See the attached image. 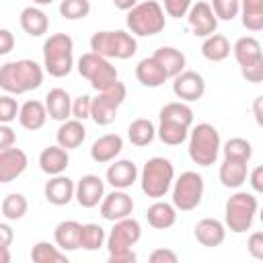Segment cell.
<instances>
[{
    "label": "cell",
    "mask_w": 263,
    "mask_h": 263,
    "mask_svg": "<svg viewBox=\"0 0 263 263\" xmlns=\"http://www.w3.org/2000/svg\"><path fill=\"white\" fill-rule=\"evenodd\" d=\"M113 4H115V8H119V10H129V8H134L136 4H138V0H113Z\"/></svg>",
    "instance_id": "obj_55"
},
{
    "label": "cell",
    "mask_w": 263,
    "mask_h": 263,
    "mask_svg": "<svg viewBox=\"0 0 263 263\" xmlns=\"http://www.w3.org/2000/svg\"><path fill=\"white\" fill-rule=\"evenodd\" d=\"M138 259L136 251L129 249V251H121V253H111L109 255V263H134Z\"/></svg>",
    "instance_id": "obj_52"
},
{
    "label": "cell",
    "mask_w": 263,
    "mask_h": 263,
    "mask_svg": "<svg viewBox=\"0 0 263 263\" xmlns=\"http://www.w3.org/2000/svg\"><path fill=\"white\" fill-rule=\"evenodd\" d=\"M187 134H189V127L183 125V123H177V121H171V119H160L158 127H156V136L162 144L166 146H179L187 140Z\"/></svg>",
    "instance_id": "obj_35"
},
{
    "label": "cell",
    "mask_w": 263,
    "mask_h": 263,
    "mask_svg": "<svg viewBox=\"0 0 263 263\" xmlns=\"http://www.w3.org/2000/svg\"><path fill=\"white\" fill-rule=\"evenodd\" d=\"M253 113H255V121L261 125L263 123V97H257L253 101Z\"/></svg>",
    "instance_id": "obj_54"
},
{
    "label": "cell",
    "mask_w": 263,
    "mask_h": 263,
    "mask_svg": "<svg viewBox=\"0 0 263 263\" xmlns=\"http://www.w3.org/2000/svg\"><path fill=\"white\" fill-rule=\"evenodd\" d=\"M74 68V41L68 33H53L43 41V70L53 78H64Z\"/></svg>",
    "instance_id": "obj_2"
},
{
    "label": "cell",
    "mask_w": 263,
    "mask_h": 263,
    "mask_svg": "<svg viewBox=\"0 0 263 263\" xmlns=\"http://www.w3.org/2000/svg\"><path fill=\"white\" fill-rule=\"evenodd\" d=\"M247 179H249V185H251V189H253L255 195L263 193V166H255L247 175Z\"/></svg>",
    "instance_id": "obj_50"
},
{
    "label": "cell",
    "mask_w": 263,
    "mask_h": 263,
    "mask_svg": "<svg viewBox=\"0 0 263 263\" xmlns=\"http://www.w3.org/2000/svg\"><path fill=\"white\" fill-rule=\"evenodd\" d=\"M60 14L66 21H80L90 14V2L88 0H62L60 2Z\"/></svg>",
    "instance_id": "obj_41"
},
{
    "label": "cell",
    "mask_w": 263,
    "mask_h": 263,
    "mask_svg": "<svg viewBox=\"0 0 263 263\" xmlns=\"http://www.w3.org/2000/svg\"><path fill=\"white\" fill-rule=\"evenodd\" d=\"M76 70L82 78H86L90 82V86L95 90H103V88H107L119 80L117 68L111 64V60H107L95 51L82 53L76 62Z\"/></svg>",
    "instance_id": "obj_8"
},
{
    "label": "cell",
    "mask_w": 263,
    "mask_h": 263,
    "mask_svg": "<svg viewBox=\"0 0 263 263\" xmlns=\"http://www.w3.org/2000/svg\"><path fill=\"white\" fill-rule=\"evenodd\" d=\"M45 70L35 60H14L0 66V88L8 95H25L43 84Z\"/></svg>",
    "instance_id": "obj_1"
},
{
    "label": "cell",
    "mask_w": 263,
    "mask_h": 263,
    "mask_svg": "<svg viewBox=\"0 0 263 263\" xmlns=\"http://www.w3.org/2000/svg\"><path fill=\"white\" fill-rule=\"evenodd\" d=\"M53 2H55V0H33V4H35V6H41V8H43V6H49V4H53Z\"/></svg>",
    "instance_id": "obj_57"
},
{
    "label": "cell",
    "mask_w": 263,
    "mask_h": 263,
    "mask_svg": "<svg viewBox=\"0 0 263 263\" xmlns=\"http://www.w3.org/2000/svg\"><path fill=\"white\" fill-rule=\"evenodd\" d=\"M249 175V162L238 158H224L218 171V179L226 189H238Z\"/></svg>",
    "instance_id": "obj_24"
},
{
    "label": "cell",
    "mask_w": 263,
    "mask_h": 263,
    "mask_svg": "<svg viewBox=\"0 0 263 263\" xmlns=\"http://www.w3.org/2000/svg\"><path fill=\"white\" fill-rule=\"evenodd\" d=\"M138 166L134 160L127 158H115L111 160V164L107 166L105 173V181L113 187V189H129L136 181H138Z\"/></svg>",
    "instance_id": "obj_17"
},
{
    "label": "cell",
    "mask_w": 263,
    "mask_h": 263,
    "mask_svg": "<svg viewBox=\"0 0 263 263\" xmlns=\"http://www.w3.org/2000/svg\"><path fill=\"white\" fill-rule=\"evenodd\" d=\"M240 74L247 82H253V84H259L263 80V60L259 62H253L249 66H240Z\"/></svg>",
    "instance_id": "obj_46"
},
{
    "label": "cell",
    "mask_w": 263,
    "mask_h": 263,
    "mask_svg": "<svg viewBox=\"0 0 263 263\" xmlns=\"http://www.w3.org/2000/svg\"><path fill=\"white\" fill-rule=\"evenodd\" d=\"M45 109H47V117L53 119V121H66L68 117H72V97L66 88H51L47 95H45V101H43Z\"/></svg>",
    "instance_id": "obj_22"
},
{
    "label": "cell",
    "mask_w": 263,
    "mask_h": 263,
    "mask_svg": "<svg viewBox=\"0 0 263 263\" xmlns=\"http://www.w3.org/2000/svg\"><path fill=\"white\" fill-rule=\"evenodd\" d=\"M123 150V138L119 134H105L97 138L90 146V158L99 164H109Z\"/></svg>",
    "instance_id": "obj_19"
},
{
    "label": "cell",
    "mask_w": 263,
    "mask_h": 263,
    "mask_svg": "<svg viewBox=\"0 0 263 263\" xmlns=\"http://www.w3.org/2000/svg\"><path fill=\"white\" fill-rule=\"evenodd\" d=\"M31 261L35 263H68V255L58 249L55 242L39 240L31 249Z\"/></svg>",
    "instance_id": "obj_36"
},
{
    "label": "cell",
    "mask_w": 263,
    "mask_h": 263,
    "mask_svg": "<svg viewBox=\"0 0 263 263\" xmlns=\"http://www.w3.org/2000/svg\"><path fill=\"white\" fill-rule=\"evenodd\" d=\"M105 195V181L99 175H82L74 183V199L80 208H97Z\"/></svg>",
    "instance_id": "obj_14"
},
{
    "label": "cell",
    "mask_w": 263,
    "mask_h": 263,
    "mask_svg": "<svg viewBox=\"0 0 263 263\" xmlns=\"http://www.w3.org/2000/svg\"><path fill=\"white\" fill-rule=\"evenodd\" d=\"M18 107L14 95H0V123H12L18 117Z\"/></svg>",
    "instance_id": "obj_43"
},
{
    "label": "cell",
    "mask_w": 263,
    "mask_h": 263,
    "mask_svg": "<svg viewBox=\"0 0 263 263\" xmlns=\"http://www.w3.org/2000/svg\"><path fill=\"white\" fill-rule=\"evenodd\" d=\"M230 41L226 35L222 33H212L208 37H203V43H201V55L208 60V62H224L228 55H230Z\"/></svg>",
    "instance_id": "obj_32"
},
{
    "label": "cell",
    "mask_w": 263,
    "mask_h": 263,
    "mask_svg": "<svg viewBox=\"0 0 263 263\" xmlns=\"http://www.w3.org/2000/svg\"><path fill=\"white\" fill-rule=\"evenodd\" d=\"M68 166H70V154H68L66 148L53 144V146H47V148L41 150V154H39V168L45 175H49V177L62 175Z\"/></svg>",
    "instance_id": "obj_23"
},
{
    "label": "cell",
    "mask_w": 263,
    "mask_h": 263,
    "mask_svg": "<svg viewBox=\"0 0 263 263\" xmlns=\"http://www.w3.org/2000/svg\"><path fill=\"white\" fill-rule=\"evenodd\" d=\"M160 119H171L177 123H183L187 127L193 125V109L183 101H171L160 109Z\"/></svg>",
    "instance_id": "obj_37"
},
{
    "label": "cell",
    "mask_w": 263,
    "mask_h": 263,
    "mask_svg": "<svg viewBox=\"0 0 263 263\" xmlns=\"http://www.w3.org/2000/svg\"><path fill=\"white\" fill-rule=\"evenodd\" d=\"M2 216L8 220V222H16L21 218H25L27 210H29V201L23 193H8L4 199H2Z\"/></svg>",
    "instance_id": "obj_38"
},
{
    "label": "cell",
    "mask_w": 263,
    "mask_h": 263,
    "mask_svg": "<svg viewBox=\"0 0 263 263\" xmlns=\"http://www.w3.org/2000/svg\"><path fill=\"white\" fill-rule=\"evenodd\" d=\"M80 230H82V224L80 222H76V220H64V222H60L53 228V242L64 253L78 251L80 249Z\"/></svg>",
    "instance_id": "obj_28"
},
{
    "label": "cell",
    "mask_w": 263,
    "mask_h": 263,
    "mask_svg": "<svg viewBox=\"0 0 263 263\" xmlns=\"http://www.w3.org/2000/svg\"><path fill=\"white\" fill-rule=\"evenodd\" d=\"M259 212V199L255 193L236 191L226 199L224 205V226L234 234H242L251 230L255 216Z\"/></svg>",
    "instance_id": "obj_5"
},
{
    "label": "cell",
    "mask_w": 263,
    "mask_h": 263,
    "mask_svg": "<svg viewBox=\"0 0 263 263\" xmlns=\"http://www.w3.org/2000/svg\"><path fill=\"white\" fill-rule=\"evenodd\" d=\"M14 35L8 29H0V55H8L14 49Z\"/></svg>",
    "instance_id": "obj_51"
},
{
    "label": "cell",
    "mask_w": 263,
    "mask_h": 263,
    "mask_svg": "<svg viewBox=\"0 0 263 263\" xmlns=\"http://www.w3.org/2000/svg\"><path fill=\"white\" fill-rule=\"evenodd\" d=\"M224 158H238V160H251L253 158V144L245 138H230L220 146Z\"/></svg>",
    "instance_id": "obj_40"
},
{
    "label": "cell",
    "mask_w": 263,
    "mask_h": 263,
    "mask_svg": "<svg viewBox=\"0 0 263 263\" xmlns=\"http://www.w3.org/2000/svg\"><path fill=\"white\" fill-rule=\"evenodd\" d=\"M90 101H92V97H88V95H80V97L72 99V113L70 115L74 119H80V121L90 119Z\"/></svg>",
    "instance_id": "obj_45"
},
{
    "label": "cell",
    "mask_w": 263,
    "mask_h": 263,
    "mask_svg": "<svg viewBox=\"0 0 263 263\" xmlns=\"http://www.w3.org/2000/svg\"><path fill=\"white\" fill-rule=\"evenodd\" d=\"M156 138V127L150 119H134L129 125H127V140L138 146V148H144L148 144H152V140Z\"/></svg>",
    "instance_id": "obj_34"
},
{
    "label": "cell",
    "mask_w": 263,
    "mask_h": 263,
    "mask_svg": "<svg viewBox=\"0 0 263 263\" xmlns=\"http://www.w3.org/2000/svg\"><path fill=\"white\" fill-rule=\"evenodd\" d=\"M193 236L201 247L214 249L226 240V226L216 218H201L193 228Z\"/></svg>",
    "instance_id": "obj_18"
},
{
    "label": "cell",
    "mask_w": 263,
    "mask_h": 263,
    "mask_svg": "<svg viewBox=\"0 0 263 263\" xmlns=\"http://www.w3.org/2000/svg\"><path fill=\"white\" fill-rule=\"evenodd\" d=\"M125 25L134 37H152V35H158L164 31L166 14H164L160 2L144 0L127 10Z\"/></svg>",
    "instance_id": "obj_3"
},
{
    "label": "cell",
    "mask_w": 263,
    "mask_h": 263,
    "mask_svg": "<svg viewBox=\"0 0 263 263\" xmlns=\"http://www.w3.org/2000/svg\"><path fill=\"white\" fill-rule=\"evenodd\" d=\"M173 92L183 103L199 101L205 92V80L195 70H183L173 78Z\"/></svg>",
    "instance_id": "obj_12"
},
{
    "label": "cell",
    "mask_w": 263,
    "mask_h": 263,
    "mask_svg": "<svg viewBox=\"0 0 263 263\" xmlns=\"http://www.w3.org/2000/svg\"><path fill=\"white\" fill-rule=\"evenodd\" d=\"M152 58L162 66V70L166 72L168 78H175L179 72H183L185 64H187L185 53L181 49H177V47H171V45H162V47L154 49Z\"/></svg>",
    "instance_id": "obj_30"
},
{
    "label": "cell",
    "mask_w": 263,
    "mask_h": 263,
    "mask_svg": "<svg viewBox=\"0 0 263 263\" xmlns=\"http://www.w3.org/2000/svg\"><path fill=\"white\" fill-rule=\"evenodd\" d=\"M148 259H150V263H177L179 255L171 249H154Z\"/></svg>",
    "instance_id": "obj_48"
},
{
    "label": "cell",
    "mask_w": 263,
    "mask_h": 263,
    "mask_svg": "<svg viewBox=\"0 0 263 263\" xmlns=\"http://www.w3.org/2000/svg\"><path fill=\"white\" fill-rule=\"evenodd\" d=\"M146 220L152 228L156 230H166L171 226H175L177 222V208L168 201L162 199H154V203L146 210Z\"/></svg>",
    "instance_id": "obj_29"
},
{
    "label": "cell",
    "mask_w": 263,
    "mask_h": 263,
    "mask_svg": "<svg viewBox=\"0 0 263 263\" xmlns=\"http://www.w3.org/2000/svg\"><path fill=\"white\" fill-rule=\"evenodd\" d=\"M14 240V230L8 222H0V247H10Z\"/></svg>",
    "instance_id": "obj_53"
},
{
    "label": "cell",
    "mask_w": 263,
    "mask_h": 263,
    "mask_svg": "<svg viewBox=\"0 0 263 263\" xmlns=\"http://www.w3.org/2000/svg\"><path fill=\"white\" fill-rule=\"evenodd\" d=\"M138 177L144 195L160 199L171 191V185L175 181V166L164 156H152L150 160H146Z\"/></svg>",
    "instance_id": "obj_6"
},
{
    "label": "cell",
    "mask_w": 263,
    "mask_h": 263,
    "mask_svg": "<svg viewBox=\"0 0 263 263\" xmlns=\"http://www.w3.org/2000/svg\"><path fill=\"white\" fill-rule=\"evenodd\" d=\"M210 6L218 21H232L238 16L240 0H212Z\"/></svg>",
    "instance_id": "obj_42"
},
{
    "label": "cell",
    "mask_w": 263,
    "mask_h": 263,
    "mask_svg": "<svg viewBox=\"0 0 263 263\" xmlns=\"http://www.w3.org/2000/svg\"><path fill=\"white\" fill-rule=\"evenodd\" d=\"M99 212L109 222L127 218L134 212V199L125 189H113L111 193L103 195V199L99 203Z\"/></svg>",
    "instance_id": "obj_13"
},
{
    "label": "cell",
    "mask_w": 263,
    "mask_h": 263,
    "mask_svg": "<svg viewBox=\"0 0 263 263\" xmlns=\"http://www.w3.org/2000/svg\"><path fill=\"white\" fill-rule=\"evenodd\" d=\"M10 251L8 247H0V263H10Z\"/></svg>",
    "instance_id": "obj_56"
},
{
    "label": "cell",
    "mask_w": 263,
    "mask_h": 263,
    "mask_svg": "<svg viewBox=\"0 0 263 263\" xmlns=\"http://www.w3.org/2000/svg\"><path fill=\"white\" fill-rule=\"evenodd\" d=\"M191 0H162V10H164V14L166 16H171V18H181V16H185L187 14V10L191 8Z\"/></svg>",
    "instance_id": "obj_44"
},
{
    "label": "cell",
    "mask_w": 263,
    "mask_h": 263,
    "mask_svg": "<svg viewBox=\"0 0 263 263\" xmlns=\"http://www.w3.org/2000/svg\"><path fill=\"white\" fill-rule=\"evenodd\" d=\"M187 25L191 29V33L195 37H208L212 33H216L218 29V18L210 6V2H195L191 4V8L187 10Z\"/></svg>",
    "instance_id": "obj_15"
},
{
    "label": "cell",
    "mask_w": 263,
    "mask_h": 263,
    "mask_svg": "<svg viewBox=\"0 0 263 263\" xmlns=\"http://www.w3.org/2000/svg\"><path fill=\"white\" fill-rule=\"evenodd\" d=\"M171 191H173L171 203L181 212H191L203 199V191H205L203 177L197 171H185L173 181Z\"/></svg>",
    "instance_id": "obj_10"
},
{
    "label": "cell",
    "mask_w": 263,
    "mask_h": 263,
    "mask_svg": "<svg viewBox=\"0 0 263 263\" xmlns=\"http://www.w3.org/2000/svg\"><path fill=\"white\" fill-rule=\"evenodd\" d=\"M43 195L51 205H68L74 199V181L70 177L53 175L43 187Z\"/></svg>",
    "instance_id": "obj_20"
},
{
    "label": "cell",
    "mask_w": 263,
    "mask_h": 263,
    "mask_svg": "<svg viewBox=\"0 0 263 263\" xmlns=\"http://www.w3.org/2000/svg\"><path fill=\"white\" fill-rule=\"evenodd\" d=\"M16 119H18L21 127H25L29 132H37L47 121V109H45V105L41 101L31 99V101H25L18 107V117Z\"/></svg>",
    "instance_id": "obj_27"
},
{
    "label": "cell",
    "mask_w": 263,
    "mask_h": 263,
    "mask_svg": "<svg viewBox=\"0 0 263 263\" xmlns=\"http://www.w3.org/2000/svg\"><path fill=\"white\" fill-rule=\"evenodd\" d=\"M140 238H142V226H140V222L136 218L127 216V218H121V220H115L113 222V228L107 234L105 245H107V251L111 255V253H121V251L134 249V245Z\"/></svg>",
    "instance_id": "obj_11"
},
{
    "label": "cell",
    "mask_w": 263,
    "mask_h": 263,
    "mask_svg": "<svg viewBox=\"0 0 263 263\" xmlns=\"http://www.w3.org/2000/svg\"><path fill=\"white\" fill-rule=\"evenodd\" d=\"M187 140H189V148H187L189 150V158L195 164L212 166L218 160L222 140H220V132L216 129V125L205 123V121L197 123V125L189 127Z\"/></svg>",
    "instance_id": "obj_4"
},
{
    "label": "cell",
    "mask_w": 263,
    "mask_h": 263,
    "mask_svg": "<svg viewBox=\"0 0 263 263\" xmlns=\"http://www.w3.org/2000/svg\"><path fill=\"white\" fill-rule=\"evenodd\" d=\"M125 97H127V88L119 80L103 90H97V97H92L90 101V119L97 125H111Z\"/></svg>",
    "instance_id": "obj_9"
},
{
    "label": "cell",
    "mask_w": 263,
    "mask_h": 263,
    "mask_svg": "<svg viewBox=\"0 0 263 263\" xmlns=\"http://www.w3.org/2000/svg\"><path fill=\"white\" fill-rule=\"evenodd\" d=\"M247 251H249V255L253 257V259H263V232L261 230H257V232H253L251 236H249V240H247Z\"/></svg>",
    "instance_id": "obj_47"
},
{
    "label": "cell",
    "mask_w": 263,
    "mask_h": 263,
    "mask_svg": "<svg viewBox=\"0 0 263 263\" xmlns=\"http://www.w3.org/2000/svg\"><path fill=\"white\" fill-rule=\"evenodd\" d=\"M136 78L146 88H158V86H162L168 80L166 72L162 70V66L152 55L138 62V66H136Z\"/></svg>",
    "instance_id": "obj_26"
},
{
    "label": "cell",
    "mask_w": 263,
    "mask_h": 263,
    "mask_svg": "<svg viewBox=\"0 0 263 263\" xmlns=\"http://www.w3.org/2000/svg\"><path fill=\"white\" fill-rule=\"evenodd\" d=\"M242 27L251 33H259L263 29V0H240Z\"/></svg>",
    "instance_id": "obj_33"
},
{
    "label": "cell",
    "mask_w": 263,
    "mask_h": 263,
    "mask_svg": "<svg viewBox=\"0 0 263 263\" xmlns=\"http://www.w3.org/2000/svg\"><path fill=\"white\" fill-rule=\"evenodd\" d=\"M16 144V132L10 127V123H0V150H6Z\"/></svg>",
    "instance_id": "obj_49"
},
{
    "label": "cell",
    "mask_w": 263,
    "mask_h": 263,
    "mask_svg": "<svg viewBox=\"0 0 263 263\" xmlns=\"http://www.w3.org/2000/svg\"><path fill=\"white\" fill-rule=\"evenodd\" d=\"M29 166V158L25 154V150L10 146L6 150H0V185L12 183L14 179H18Z\"/></svg>",
    "instance_id": "obj_16"
},
{
    "label": "cell",
    "mask_w": 263,
    "mask_h": 263,
    "mask_svg": "<svg viewBox=\"0 0 263 263\" xmlns=\"http://www.w3.org/2000/svg\"><path fill=\"white\" fill-rule=\"evenodd\" d=\"M234 53V60L238 62V66H249L253 62H259L263 60V49H261V43L259 39H255L253 35H245V37H238L230 49Z\"/></svg>",
    "instance_id": "obj_31"
},
{
    "label": "cell",
    "mask_w": 263,
    "mask_h": 263,
    "mask_svg": "<svg viewBox=\"0 0 263 263\" xmlns=\"http://www.w3.org/2000/svg\"><path fill=\"white\" fill-rule=\"evenodd\" d=\"M90 51L107 60H129L138 51V39L127 31H97L90 37Z\"/></svg>",
    "instance_id": "obj_7"
},
{
    "label": "cell",
    "mask_w": 263,
    "mask_h": 263,
    "mask_svg": "<svg viewBox=\"0 0 263 263\" xmlns=\"http://www.w3.org/2000/svg\"><path fill=\"white\" fill-rule=\"evenodd\" d=\"M18 23H21V29L29 37H41L49 29V16L45 14V10L41 6H35V4L21 10Z\"/></svg>",
    "instance_id": "obj_25"
},
{
    "label": "cell",
    "mask_w": 263,
    "mask_h": 263,
    "mask_svg": "<svg viewBox=\"0 0 263 263\" xmlns=\"http://www.w3.org/2000/svg\"><path fill=\"white\" fill-rule=\"evenodd\" d=\"M86 140V127L80 119H66V121H60V127L55 132V144L66 148L68 152L82 146V142Z\"/></svg>",
    "instance_id": "obj_21"
},
{
    "label": "cell",
    "mask_w": 263,
    "mask_h": 263,
    "mask_svg": "<svg viewBox=\"0 0 263 263\" xmlns=\"http://www.w3.org/2000/svg\"><path fill=\"white\" fill-rule=\"evenodd\" d=\"M105 238H107V232H105L103 226H99L95 222L82 224V230H80V249H84V251H99L105 245Z\"/></svg>",
    "instance_id": "obj_39"
}]
</instances>
